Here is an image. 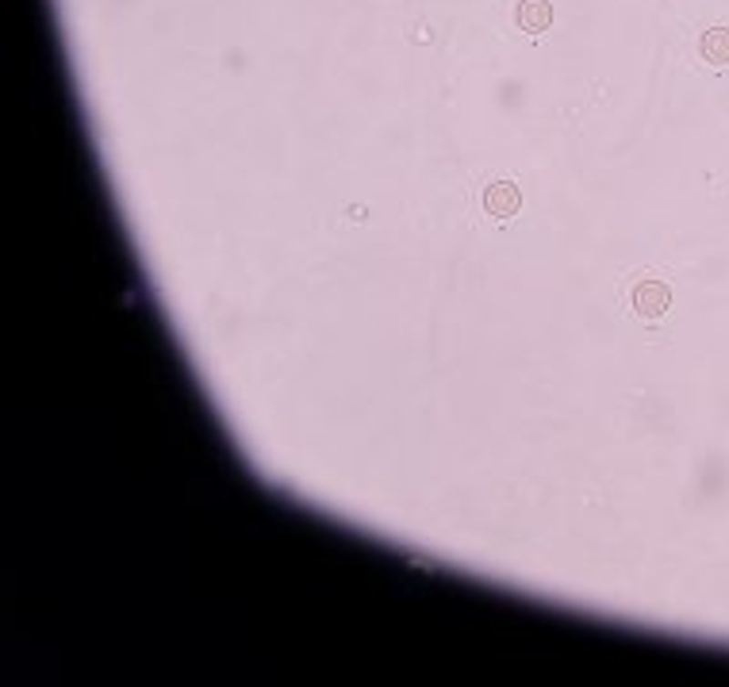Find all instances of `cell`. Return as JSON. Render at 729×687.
I'll return each mask as SVG.
<instances>
[{"label": "cell", "instance_id": "6da1fadb", "mask_svg": "<svg viewBox=\"0 0 729 687\" xmlns=\"http://www.w3.org/2000/svg\"><path fill=\"white\" fill-rule=\"evenodd\" d=\"M480 211L491 223L507 227L522 211V189L515 185V180H491V185L480 192Z\"/></svg>", "mask_w": 729, "mask_h": 687}, {"label": "cell", "instance_id": "7a4b0ae2", "mask_svg": "<svg viewBox=\"0 0 729 687\" xmlns=\"http://www.w3.org/2000/svg\"><path fill=\"white\" fill-rule=\"evenodd\" d=\"M630 307H633V315L645 319V323H656L661 315H668V307H672V288H668V281H661V277L637 281V284L630 288Z\"/></svg>", "mask_w": 729, "mask_h": 687}, {"label": "cell", "instance_id": "3957f363", "mask_svg": "<svg viewBox=\"0 0 729 687\" xmlns=\"http://www.w3.org/2000/svg\"><path fill=\"white\" fill-rule=\"evenodd\" d=\"M515 24H519V31H526V35L549 31V24H553V5H549V0H519Z\"/></svg>", "mask_w": 729, "mask_h": 687}, {"label": "cell", "instance_id": "277c9868", "mask_svg": "<svg viewBox=\"0 0 729 687\" xmlns=\"http://www.w3.org/2000/svg\"><path fill=\"white\" fill-rule=\"evenodd\" d=\"M699 54L710 66H725L729 62V27H710L699 39Z\"/></svg>", "mask_w": 729, "mask_h": 687}]
</instances>
